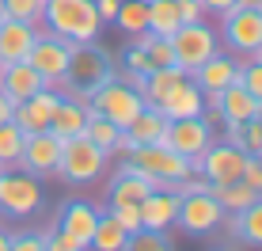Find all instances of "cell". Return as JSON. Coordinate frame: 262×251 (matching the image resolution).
Masks as SVG:
<instances>
[{
	"label": "cell",
	"mask_w": 262,
	"mask_h": 251,
	"mask_svg": "<svg viewBox=\"0 0 262 251\" xmlns=\"http://www.w3.org/2000/svg\"><path fill=\"white\" fill-rule=\"evenodd\" d=\"M0 19H4V15H0Z\"/></svg>",
	"instance_id": "50"
},
{
	"label": "cell",
	"mask_w": 262,
	"mask_h": 251,
	"mask_svg": "<svg viewBox=\"0 0 262 251\" xmlns=\"http://www.w3.org/2000/svg\"><path fill=\"white\" fill-rule=\"evenodd\" d=\"M118 133H122V130H118L111 118H103L99 111L88 107V114H84V137H88V141H95V145L106 152V149L114 145V137H118Z\"/></svg>",
	"instance_id": "32"
},
{
	"label": "cell",
	"mask_w": 262,
	"mask_h": 251,
	"mask_svg": "<svg viewBox=\"0 0 262 251\" xmlns=\"http://www.w3.org/2000/svg\"><path fill=\"white\" fill-rule=\"evenodd\" d=\"M57 99H61V95L53 92V88H42V92H34L31 99H19V103H15L12 122L19 126L23 133L46 130V126H50V114H53V107H57Z\"/></svg>",
	"instance_id": "17"
},
{
	"label": "cell",
	"mask_w": 262,
	"mask_h": 251,
	"mask_svg": "<svg viewBox=\"0 0 262 251\" xmlns=\"http://www.w3.org/2000/svg\"><path fill=\"white\" fill-rule=\"evenodd\" d=\"M213 198L221 202L224 213H239V210H247V205L258 198V191H251L243 179H236V183H216L213 186Z\"/></svg>",
	"instance_id": "29"
},
{
	"label": "cell",
	"mask_w": 262,
	"mask_h": 251,
	"mask_svg": "<svg viewBox=\"0 0 262 251\" xmlns=\"http://www.w3.org/2000/svg\"><path fill=\"white\" fill-rule=\"evenodd\" d=\"M38 210H42L38 175L23 172V168H4L0 172V213H8L15 221H27Z\"/></svg>",
	"instance_id": "5"
},
{
	"label": "cell",
	"mask_w": 262,
	"mask_h": 251,
	"mask_svg": "<svg viewBox=\"0 0 262 251\" xmlns=\"http://www.w3.org/2000/svg\"><path fill=\"white\" fill-rule=\"evenodd\" d=\"M228 141L236 149H243L247 156H258V152H262V114H258V118L239 122V126H228Z\"/></svg>",
	"instance_id": "31"
},
{
	"label": "cell",
	"mask_w": 262,
	"mask_h": 251,
	"mask_svg": "<svg viewBox=\"0 0 262 251\" xmlns=\"http://www.w3.org/2000/svg\"><path fill=\"white\" fill-rule=\"evenodd\" d=\"M88 107L99 111L103 118H111L118 130H125V126L144 111V99H141V92L129 84V80H114L111 76L103 88H95V92L88 95Z\"/></svg>",
	"instance_id": "4"
},
{
	"label": "cell",
	"mask_w": 262,
	"mask_h": 251,
	"mask_svg": "<svg viewBox=\"0 0 262 251\" xmlns=\"http://www.w3.org/2000/svg\"><path fill=\"white\" fill-rule=\"evenodd\" d=\"M239 84L247 88L255 99H262V61L258 57H251V61H239Z\"/></svg>",
	"instance_id": "39"
},
{
	"label": "cell",
	"mask_w": 262,
	"mask_h": 251,
	"mask_svg": "<svg viewBox=\"0 0 262 251\" xmlns=\"http://www.w3.org/2000/svg\"><path fill=\"white\" fill-rule=\"evenodd\" d=\"M255 57H258V61H262V50H258V53H255Z\"/></svg>",
	"instance_id": "48"
},
{
	"label": "cell",
	"mask_w": 262,
	"mask_h": 251,
	"mask_svg": "<svg viewBox=\"0 0 262 251\" xmlns=\"http://www.w3.org/2000/svg\"><path fill=\"white\" fill-rule=\"evenodd\" d=\"M106 152L95 145V141H88L84 133L80 137H69L65 145H61V160H57V175L65 179V183H92V179L106 168Z\"/></svg>",
	"instance_id": "6"
},
{
	"label": "cell",
	"mask_w": 262,
	"mask_h": 251,
	"mask_svg": "<svg viewBox=\"0 0 262 251\" xmlns=\"http://www.w3.org/2000/svg\"><path fill=\"white\" fill-rule=\"evenodd\" d=\"M8 251H46V232H15Z\"/></svg>",
	"instance_id": "41"
},
{
	"label": "cell",
	"mask_w": 262,
	"mask_h": 251,
	"mask_svg": "<svg viewBox=\"0 0 262 251\" xmlns=\"http://www.w3.org/2000/svg\"><path fill=\"white\" fill-rule=\"evenodd\" d=\"M84 114H88V99H76V95L57 99V107H53L46 130L53 133V137H61V141L80 137V133H84Z\"/></svg>",
	"instance_id": "21"
},
{
	"label": "cell",
	"mask_w": 262,
	"mask_h": 251,
	"mask_svg": "<svg viewBox=\"0 0 262 251\" xmlns=\"http://www.w3.org/2000/svg\"><path fill=\"white\" fill-rule=\"evenodd\" d=\"M221 19H224V42H228V50L236 57H255L262 50V8L236 4Z\"/></svg>",
	"instance_id": "8"
},
{
	"label": "cell",
	"mask_w": 262,
	"mask_h": 251,
	"mask_svg": "<svg viewBox=\"0 0 262 251\" xmlns=\"http://www.w3.org/2000/svg\"><path fill=\"white\" fill-rule=\"evenodd\" d=\"M42 23L50 27V34L72 42V46L95 42L99 31H103V19H99V12H95V0H46Z\"/></svg>",
	"instance_id": "1"
},
{
	"label": "cell",
	"mask_w": 262,
	"mask_h": 251,
	"mask_svg": "<svg viewBox=\"0 0 262 251\" xmlns=\"http://www.w3.org/2000/svg\"><path fill=\"white\" fill-rule=\"evenodd\" d=\"M95 221H99V210L92 202H69L65 210H61V228L72 232V236H80L88 244L95 232Z\"/></svg>",
	"instance_id": "26"
},
{
	"label": "cell",
	"mask_w": 262,
	"mask_h": 251,
	"mask_svg": "<svg viewBox=\"0 0 262 251\" xmlns=\"http://www.w3.org/2000/svg\"><path fill=\"white\" fill-rule=\"evenodd\" d=\"M239 179L251 186V191L262 194V160H258V156H247V164H243V175H239Z\"/></svg>",
	"instance_id": "42"
},
{
	"label": "cell",
	"mask_w": 262,
	"mask_h": 251,
	"mask_svg": "<svg viewBox=\"0 0 262 251\" xmlns=\"http://www.w3.org/2000/svg\"><path fill=\"white\" fill-rule=\"evenodd\" d=\"M8 240H12V232H4V228H0V251H8Z\"/></svg>",
	"instance_id": "47"
},
{
	"label": "cell",
	"mask_w": 262,
	"mask_h": 251,
	"mask_svg": "<svg viewBox=\"0 0 262 251\" xmlns=\"http://www.w3.org/2000/svg\"><path fill=\"white\" fill-rule=\"evenodd\" d=\"M125 244H129V232H125L118 221L111 217V213H99L95 232H92V240H88V247H95V251H125Z\"/></svg>",
	"instance_id": "28"
},
{
	"label": "cell",
	"mask_w": 262,
	"mask_h": 251,
	"mask_svg": "<svg viewBox=\"0 0 262 251\" xmlns=\"http://www.w3.org/2000/svg\"><path fill=\"white\" fill-rule=\"evenodd\" d=\"M171 53H175V65L190 76L202 61H209L213 53H216V34L205 27V19L183 23L175 34H171Z\"/></svg>",
	"instance_id": "9"
},
{
	"label": "cell",
	"mask_w": 262,
	"mask_h": 251,
	"mask_svg": "<svg viewBox=\"0 0 262 251\" xmlns=\"http://www.w3.org/2000/svg\"><path fill=\"white\" fill-rule=\"evenodd\" d=\"M258 160H262V152H258Z\"/></svg>",
	"instance_id": "49"
},
{
	"label": "cell",
	"mask_w": 262,
	"mask_h": 251,
	"mask_svg": "<svg viewBox=\"0 0 262 251\" xmlns=\"http://www.w3.org/2000/svg\"><path fill=\"white\" fill-rule=\"evenodd\" d=\"M175 4H179V19H183V23H198V19H205L202 0H175Z\"/></svg>",
	"instance_id": "43"
},
{
	"label": "cell",
	"mask_w": 262,
	"mask_h": 251,
	"mask_svg": "<svg viewBox=\"0 0 262 251\" xmlns=\"http://www.w3.org/2000/svg\"><path fill=\"white\" fill-rule=\"evenodd\" d=\"M125 133H129L133 149L137 145H156V141H164V133H167V118L156 111V107H144L137 118L125 126Z\"/></svg>",
	"instance_id": "25"
},
{
	"label": "cell",
	"mask_w": 262,
	"mask_h": 251,
	"mask_svg": "<svg viewBox=\"0 0 262 251\" xmlns=\"http://www.w3.org/2000/svg\"><path fill=\"white\" fill-rule=\"evenodd\" d=\"M27 61H31V69L46 80V88H65V76H69V61H72V42L57 38V34H38L34 38L31 53H27Z\"/></svg>",
	"instance_id": "7"
},
{
	"label": "cell",
	"mask_w": 262,
	"mask_h": 251,
	"mask_svg": "<svg viewBox=\"0 0 262 251\" xmlns=\"http://www.w3.org/2000/svg\"><path fill=\"white\" fill-rule=\"evenodd\" d=\"M164 145H171L175 152L194 160V172H198V156L213 145V126L194 114V118H167V133H164Z\"/></svg>",
	"instance_id": "11"
},
{
	"label": "cell",
	"mask_w": 262,
	"mask_h": 251,
	"mask_svg": "<svg viewBox=\"0 0 262 251\" xmlns=\"http://www.w3.org/2000/svg\"><path fill=\"white\" fill-rule=\"evenodd\" d=\"M125 164H133L137 172L152 175L160 186H171V191H175V183H183L186 175H194V160L183 156V152H175L171 145H164V141H156V145H137Z\"/></svg>",
	"instance_id": "2"
},
{
	"label": "cell",
	"mask_w": 262,
	"mask_h": 251,
	"mask_svg": "<svg viewBox=\"0 0 262 251\" xmlns=\"http://www.w3.org/2000/svg\"><path fill=\"white\" fill-rule=\"evenodd\" d=\"M106 213H111L125 232H137L141 228V205L137 202H106Z\"/></svg>",
	"instance_id": "37"
},
{
	"label": "cell",
	"mask_w": 262,
	"mask_h": 251,
	"mask_svg": "<svg viewBox=\"0 0 262 251\" xmlns=\"http://www.w3.org/2000/svg\"><path fill=\"white\" fill-rule=\"evenodd\" d=\"M137 205H141V228L167 232L171 225H175V213H179V191H171V186H156V191L144 194Z\"/></svg>",
	"instance_id": "16"
},
{
	"label": "cell",
	"mask_w": 262,
	"mask_h": 251,
	"mask_svg": "<svg viewBox=\"0 0 262 251\" xmlns=\"http://www.w3.org/2000/svg\"><path fill=\"white\" fill-rule=\"evenodd\" d=\"M224 221H228V228H232L236 240H243V244H251V247H262V194L247 205V210L224 213Z\"/></svg>",
	"instance_id": "24"
},
{
	"label": "cell",
	"mask_w": 262,
	"mask_h": 251,
	"mask_svg": "<svg viewBox=\"0 0 262 251\" xmlns=\"http://www.w3.org/2000/svg\"><path fill=\"white\" fill-rule=\"evenodd\" d=\"M118 4H122V0H95L99 19H103V23H114V12H118Z\"/></svg>",
	"instance_id": "44"
},
{
	"label": "cell",
	"mask_w": 262,
	"mask_h": 251,
	"mask_svg": "<svg viewBox=\"0 0 262 251\" xmlns=\"http://www.w3.org/2000/svg\"><path fill=\"white\" fill-rule=\"evenodd\" d=\"M236 76H239V61L232 57V53H221V50H216L209 61H202V65L190 73V80L202 88V95H205V107H216L221 92H224Z\"/></svg>",
	"instance_id": "13"
},
{
	"label": "cell",
	"mask_w": 262,
	"mask_h": 251,
	"mask_svg": "<svg viewBox=\"0 0 262 251\" xmlns=\"http://www.w3.org/2000/svg\"><path fill=\"white\" fill-rule=\"evenodd\" d=\"M156 179L152 175H144V172H137L133 164H125L118 175L111 179V191H106V202H141L144 194H152L156 191Z\"/></svg>",
	"instance_id": "22"
},
{
	"label": "cell",
	"mask_w": 262,
	"mask_h": 251,
	"mask_svg": "<svg viewBox=\"0 0 262 251\" xmlns=\"http://www.w3.org/2000/svg\"><path fill=\"white\" fill-rule=\"evenodd\" d=\"M23 141H27V133H23L12 118L0 122V172H4V168H19Z\"/></svg>",
	"instance_id": "30"
},
{
	"label": "cell",
	"mask_w": 262,
	"mask_h": 251,
	"mask_svg": "<svg viewBox=\"0 0 262 251\" xmlns=\"http://www.w3.org/2000/svg\"><path fill=\"white\" fill-rule=\"evenodd\" d=\"M129 251H171L175 244H171L167 232H156V228H137L129 232V244H125Z\"/></svg>",
	"instance_id": "36"
},
{
	"label": "cell",
	"mask_w": 262,
	"mask_h": 251,
	"mask_svg": "<svg viewBox=\"0 0 262 251\" xmlns=\"http://www.w3.org/2000/svg\"><path fill=\"white\" fill-rule=\"evenodd\" d=\"M144 15H148V31L152 34H164V38H171V34L183 27L175 0H144Z\"/></svg>",
	"instance_id": "27"
},
{
	"label": "cell",
	"mask_w": 262,
	"mask_h": 251,
	"mask_svg": "<svg viewBox=\"0 0 262 251\" xmlns=\"http://www.w3.org/2000/svg\"><path fill=\"white\" fill-rule=\"evenodd\" d=\"M160 114H164V118H194V114H205V95H202V88L186 76L183 84H179L175 92L164 99Z\"/></svg>",
	"instance_id": "23"
},
{
	"label": "cell",
	"mask_w": 262,
	"mask_h": 251,
	"mask_svg": "<svg viewBox=\"0 0 262 251\" xmlns=\"http://www.w3.org/2000/svg\"><path fill=\"white\" fill-rule=\"evenodd\" d=\"M213 111H216V118H221L224 126H239V122L258 118V114H262V99H255L239 80H232V84L221 92V99H216Z\"/></svg>",
	"instance_id": "15"
},
{
	"label": "cell",
	"mask_w": 262,
	"mask_h": 251,
	"mask_svg": "<svg viewBox=\"0 0 262 251\" xmlns=\"http://www.w3.org/2000/svg\"><path fill=\"white\" fill-rule=\"evenodd\" d=\"M137 38V46L148 53V61L156 69H164V65H175V53H171V38H164V34H152V31H141V34H133Z\"/></svg>",
	"instance_id": "33"
},
{
	"label": "cell",
	"mask_w": 262,
	"mask_h": 251,
	"mask_svg": "<svg viewBox=\"0 0 262 251\" xmlns=\"http://www.w3.org/2000/svg\"><path fill=\"white\" fill-rule=\"evenodd\" d=\"M0 88L8 92L12 103H19V99H31L34 92H42L46 80L31 69V61H8V65H0Z\"/></svg>",
	"instance_id": "18"
},
{
	"label": "cell",
	"mask_w": 262,
	"mask_h": 251,
	"mask_svg": "<svg viewBox=\"0 0 262 251\" xmlns=\"http://www.w3.org/2000/svg\"><path fill=\"white\" fill-rule=\"evenodd\" d=\"M61 145H65V141L53 137L50 130H34V133H27V141H23V156H19V168H23V172H31V175H38V179L57 175Z\"/></svg>",
	"instance_id": "12"
},
{
	"label": "cell",
	"mask_w": 262,
	"mask_h": 251,
	"mask_svg": "<svg viewBox=\"0 0 262 251\" xmlns=\"http://www.w3.org/2000/svg\"><path fill=\"white\" fill-rule=\"evenodd\" d=\"M34 38H38L34 23L0 19V65H8V61H27V53H31Z\"/></svg>",
	"instance_id": "19"
},
{
	"label": "cell",
	"mask_w": 262,
	"mask_h": 251,
	"mask_svg": "<svg viewBox=\"0 0 262 251\" xmlns=\"http://www.w3.org/2000/svg\"><path fill=\"white\" fill-rule=\"evenodd\" d=\"M111 76H114V69H111V57H106V50H99L95 42L72 46L69 76H65L69 95H76V99H88V95H92L95 88H103Z\"/></svg>",
	"instance_id": "3"
},
{
	"label": "cell",
	"mask_w": 262,
	"mask_h": 251,
	"mask_svg": "<svg viewBox=\"0 0 262 251\" xmlns=\"http://www.w3.org/2000/svg\"><path fill=\"white\" fill-rule=\"evenodd\" d=\"M224 221L221 202L213 198V191L205 194H179V213L175 225L186 232V236H209V232Z\"/></svg>",
	"instance_id": "10"
},
{
	"label": "cell",
	"mask_w": 262,
	"mask_h": 251,
	"mask_svg": "<svg viewBox=\"0 0 262 251\" xmlns=\"http://www.w3.org/2000/svg\"><path fill=\"white\" fill-rule=\"evenodd\" d=\"M152 69H156V65L148 61V53H144L141 46H129V50H125V73H129V84H133V88H137L141 76H148Z\"/></svg>",
	"instance_id": "38"
},
{
	"label": "cell",
	"mask_w": 262,
	"mask_h": 251,
	"mask_svg": "<svg viewBox=\"0 0 262 251\" xmlns=\"http://www.w3.org/2000/svg\"><path fill=\"white\" fill-rule=\"evenodd\" d=\"M236 4H243V0H202V8H205V12H213V15H224V12H232Z\"/></svg>",
	"instance_id": "45"
},
{
	"label": "cell",
	"mask_w": 262,
	"mask_h": 251,
	"mask_svg": "<svg viewBox=\"0 0 262 251\" xmlns=\"http://www.w3.org/2000/svg\"><path fill=\"white\" fill-rule=\"evenodd\" d=\"M88 244L80 236H72V232L57 228V232H46V251H84Z\"/></svg>",
	"instance_id": "40"
},
{
	"label": "cell",
	"mask_w": 262,
	"mask_h": 251,
	"mask_svg": "<svg viewBox=\"0 0 262 251\" xmlns=\"http://www.w3.org/2000/svg\"><path fill=\"white\" fill-rule=\"evenodd\" d=\"M114 23H118L125 34H141V31H148L144 0H125V4H118V12H114Z\"/></svg>",
	"instance_id": "35"
},
{
	"label": "cell",
	"mask_w": 262,
	"mask_h": 251,
	"mask_svg": "<svg viewBox=\"0 0 262 251\" xmlns=\"http://www.w3.org/2000/svg\"><path fill=\"white\" fill-rule=\"evenodd\" d=\"M46 0H0V15L4 19H19V23H42Z\"/></svg>",
	"instance_id": "34"
},
{
	"label": "cell",
	"mask_w": 262,
	"mask_h": 251,
	"mask_svg": "<svg viewBox=\"0 0 262 251\" xmlns=\"http://www.w3.org/2000/svg\"><path fill=\"white\" fill-rule=\"evenodd\" d=\"M243 164H247V152L236 149L232 141H224V145H209L198 156V172H202L209 183H236L243 175Z\"/></svg>",
	"instance_id": "14"
},
{
	"label": "cell",
	"mask_w": 262,
	"mask_h": 251,
	"mask_svg": "<svg viewBox=\"0 0 262 251\" xmlns=\"http://www.w3.org/2000/svg\"><path fill=\"white\" fill-rule=\"evenodd\" d=\"M186 80V73L179 65H164V69H152L148 76H141V84H137V92H141V99H144V107H164V99L171 92H175L179 84Z\"/></svg>",
	"instance_id": "20"
},
{
	"label": "cell",
	"mask_w": 262,
	"mask_h": 251,
	"mask_svg": "<svg viewBox=\"0 0 262 251\" xmlns=\"http://www.w3.org/2000/svg\"><path fill=\"white\" fill-rule=\"evenodd\" d=\"M12 111H15V103L8 99V92L0 88V122H8V118H12Z\"/></svg>",
	"instance_id": "46"
}]
</instances>
